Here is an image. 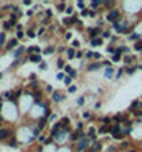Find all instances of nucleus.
<instances>
[{
    "mask_svg": "<svg viewBox=\"0 0 142 152\" xmlns=\"http://www.w3.org/2000/svg\"><path fill=\"white\" fill-rule=\"evenodd\" d=\"M110 136L113 138V139H117V141H121L123 138V133H121V125H113L112 126V130H110Z\"/></svg>",
    "mask_w": 142,
    "mask_h": 152,
    "instance_id": "nucleus-1",
    "label": "nucleus"
},
{
    "mask_svg": "<svg viewBox=\"0 0 142 152\" xmlns=\"http://www.w3.org/2000/svg\"><path fill=\"white\" fill-rule=\"evenodd\" d=\"M90 138H81L80 139V141L78 143H77V152H85V149H88V147H90Z\"/></svg>",
    "mask_w": 142,
    "mask_h": 152,
    "instance_id": "nucleus-2",
    "label": "nucleus"
},
{
    "mask_svg": "<svg viewBox=\"0 0 142 152\" xmlns=\"http://www.w3.org/2000/svg\"><path fill=\"white\" fill-rule=\"evenodd\" d=\"M118 19H120V10L112 8L109 13H107V21H110L112 24H113V22H117Z\"/></svg>",
    "mask_w": 142,
    "mask_h": 152,
    "instance_id": "nucleus-3",
    "label": "nucleus"
},
{
    "mask_svg": "<svg viewBox=\"0 0 142 152\" xmlns=\"http://www.w3.org/2000/svg\"><path fill=\"white\" fill-rule=\"evenodd\" d=\"M88 34H90V40H94V39H97L99 34H102V30H101V27H91V29H88Z\"/></svg>",
    "mask_w": 142,
    "mask_h": 152,
    "instance_id": "nucleus-4",
    "label": "nucleus"
},
{
    "mask_svg": "<svg viewBox=\"0 0 142 152\" xmlns=\"http://www.w3.org/2000/svg\"><path fill=\"white\" fill-rule=\"evenodd\" d=\"M134 59H136V58H134V56H131V54H125V56H123V63L128 66V64H133V63H134Z\"/></svg>",
    "mask_w": 142,
    "mask_h": 152,
    "instance_id": "nucleus-5",
    "label": "nucleus"
},
{
    "mask_svg": "<svg viewBox=\"0 0 142 152\" xmlns=\"http://www.w3.org/2000/svg\"><path fill=\"white\" fill-rule=\"evenodd\" d=\"M101 67H102V63H93V64L88 66V71L93 72V71H97V69H101Z\"/></svg>",
    "mask_w": 142,
    "mask_h": 152,
    "instance_id": "nucleus-6",
    "label": "nucleus"
},
{
    "mask_svg": "<svg viewBox=\"0 0 142 152\" xmlns=\"http://www.w3.org/2000/svg\"><path fill=\"white\" fill-rule=\"evenodd\" d=\"M110 130H112L110 125H102V126L97 130V133H99V135H104V133H110Z\"/></svg>",
    "mask_w": 142,
    "mask_h": 152,
    "instance_id": "nucleus-7",
    "label": "nucleus"
},
{
    "mask_svg": "<svg viewBox=\"0 0 142 152\" xmlns=\"http://www.w3.org/2000/svg\"><path fill=\"white\" fill-rule=\"evenodd\" d=\"M101 149H102V144H101L99 141H96L93 146H91V149H90V152H99Z\"/></svg>",
    "mask_w": 142,
    "mask_h": 152,
    "instance_id": "nucleus-8",
    "label": "nucleus"
},
{
    "mask_svg": "<svg viewBox=\"0 0 142 152\" xmlns=\"http://www.w3.org/2000/svg\"><path fill=\"white\" fill-rule=\"evenodd\" d=\"M137 107H140V101H139V99H136V101H133V102H131L129 112H136V109H137Z\"/></svg>",
    "mask_w": 142,
    "mask_h": 152,
    "instance_id": "nucleus-9",
    "label": "nucleus"
},
{
    "mask_svg": "<svg viewBox=\"0 0 142 152\" xmlns=\"http://www.w3.org/2000/svg\"><path fill=\"white\" fill-rule=\"evenodd\" d=\"M90 7H91V8H93V11H94V10H97L99 7H104V2H91V3H90Z\"/></svg>",
    "mask_w": 142,
    "mask_h": 152,
    "instance_id": "nucleus-10",
    "label": "nucleus"
},
{
    "mask_svg": "<svg viewBox=\"0 0 142 152\" xmlns=\"http://www.w3.org/2000/svg\"><path fill=\"white\" fill-rule=\"evenodd\" d=\"M128 39H129V40H134V42H139V40H142V39H140V34H137V32H133V34L129 35Z\"/></svg>",
    "mask_w": 142,
    "mask_h": 152,
    "instance_id": "nucleus-11",
    "label": "nucleus"
},
{
    "mask_svg": "<svg viewBox=\"0 0 142 152\" xmlns=\"http://www.w3.org/2000/svg\"><path fill=\"white\" fill-rule=\"evenodd\" d=\"M29 61H32V63H40V61H42V56H40V54H31Z\"/></svg>",
    "mask_w": 142,
    "mask_h": 152,
    "instance_id": "nucleus-12",
    "label": "nucleus"
},
{
    "mask_svg": "<svg viewBox=\"0 0 142 152\" xmlns=\"http://www.w3.org/2000/svg\"><path fill=\"white\" fill-rule=\"evenodd\" d=\"M123 58H121V53L120 51H117L113 56H112V63H118V61H121Z\"/></svg>",
    "mask_w": 142,
    "mask_h": 152,
    "instance_id": "nucleus-13",
    "label": "nucleus"
},
{
    "mask_svg": "<svg viewBox=\"0 0 142 152\" xmlns=\"http://www.w3.org/2000/svg\"><path fill=\"white\" fill-rule=\"evenodd\" d=\"M64 71H66V72H67V74H69L70 77H75V75H77V72H75L72 67H70V66H66V67H64Z\"/></svg>",
    "mask_w": 142,
    "mask_h": 152,
    "instance_id": "nucleus-14",
    "label": "nucleus"
},
{
    "mask_svg": "<svg viewBox=\"0 0 142 152\" xmlns=\"http://www.w3.org/2000/svg\"><path fill=\"white\" fill-rule=\"evenodd\" d=\"M125 71H126V74H128V75H133L134 72L137 71V66H131V67H126Z\"/></svg>",
    "mask_w": 142,
    "mask_h": 152,
    "instance_id": "nucleus-15",
    "label": "nucleus"
},
{
    "mask_svg": "<svg viewBox=\"0 0 142 152\" xmlns=\"http://www.w3.org/2000/svg\"><path fill=\"white\" fill-rule=\"evenodd\" d=\"M118 51H120L121 54L125 53V54H128V51H129V46H126V45H120L118 46Z\"/></svg>",
    "mask_w": 142,
    "mask_h": 152,
    "instance_id": "nucleus-16",
    "label": "nucleus"
},
{
    "mask_svg": "<svg viewBox=\"0 0 142 152\" xmlns=\"http://www.w3.org/2000/svg\"><path fill=\"white\" fill-rule=\"evenodd\" d=\"M105 77H107V78H112V77H113V69H112V67H107V69H105V74H104Z\"/></svg>",
    "mask_w": 142,
    "mask_h": 152,
    "instance_id": "nucleus-17",
    "label": "nucleus"
},
{
    "mask_svg": "<svg viewBox=\"0 0 142 152\" xmlns=\"http://www.w3.org/2000/svg\"><path fill=\"white\" fill-rule=\"evenodd\" d=\"M91 45H93V46H101V45H102V39H94V40H91Z\"/></svg>",
    "mask_w": 142,
    "mask_h": 152,
    "instance_id": "nucleus-18",
    "label": "nucleus"
},
{
    "mask_svg": "<svg viewBox=\"0 0 142 152\" xmlns=\"http://www.w3.org/2000/svg\"><path fill=\"white\" fill-rule=\"evenodd\" d=\"M64 98L59 93H53V101H56V102H59V101H62Z\"/></svg>",
    "mask_w": 142,
    "mask_h": 152,
    "instance_id": "nucleus-19",
    "label": "nucleus"
},
{
    "mask_svg": "<svg viewBox=\"0 0 142 152\" xmlns=\"http://www.w3.org/2000/svg\"><path fill=\"white\" fill-rule=\"evenodd\" d=\"M8 135H10V131H8V130H0V139H5Z\"/></svg>",
    "mask_w": 142,
    "mask_h": 152,
    "instance_id": "nucleus-20",
    "label": "nucleus"
},
{
    "mask_svg": "<svg viewBox=\"0 0 142 152\" xmlns=\"http://www.w3.org/2000/svg\"><path fill=\"white\" fill-rule=\"evenodd\" d=\"M134 50H136V51H142V40L136 42V45H134Z\"/></svg>",
    "mask_w": 142,
    "mask_h": 152,
    "instance_id": "nucleus-21",
    "label": "nucleus"
},
{
    "mask_svg": "<svg viewBox=\"0 0 142 152\" xmlns=\"http://www.w3.org/2000/svg\"><path fill=\"white\" fill-rule=\"evenodd\" d=\"M101 122H102V123H104V125H110V122H112V119H110V117H102V119H101Z\"/></svg>",
    "mask_w": 142,
    "mask_h": 152,
    "instance_id": "nucleus-22",
    "label": "nucleus"
},
{
    "mask_svg": "<svg viewBox=\"0 0 142 152\" xmlns=\"http://www.w3.org/2000/svg\"><path fill=\"white\" fill-rule=\"evenodd\" d=\"M101 35H102V39H110V37H112V34L109 32V30H104V32L101 34Z\"/></svg>",
    "mask_w": 142,
    "mask_h": 152,
    "instance_id": "nucleus-23",
    "label": "nucleus"
},
{
    "mask_svg": "<svg viewBox=\"0 0 142 152\" xmlns=\"http://www.w3.org/2000/svg\"><path fill=\"white\" fill-rule=\"evenodd\" d=\"M67 56H69L70 59H72V58L75 56V51H74V48H69V50H67Z\"/></svg>",
    "mask_w": 142,
    "mask_h": 152,
    "instance_id": "nucleus-24",
    "label": "nucleus"
},
{
    "mask_svg": "<svg viewBox=\"0 0 142 152\" xmlns=\"http://www.w3.org/2000/svg\"><path fill=\"white\" fill-rule=\"evenodd\" d=\"M123 72H125V67H121V69H118V71H117V75H115V78H120V77L123 75Z\"/></svg>",
    "mask_w": 142,
    "mask_h": 152,
    "instance_id": "nucleus-25",
    "label": "nucleus"
},
{
    "mask_svg": "<svg viewBox=\"0 0 142 152\" xmlns=\"http://www.w3.org/2000/svg\"><path fill=\"white\" fill-rule=\"evenodd\" d=\"M107 51H109V53H112V54H115V53L118 51V48H115V46H109V48H107Z\"/></svg>",
    "mask_w": 142,
    "mask_h": 152,
    "instance_id": "nucleus-26",
    "label": "nucleus"
},
{
    "mask_svg": "<svg viewBox=\"0 0 142 152\" xmlns=\"http://www.w3.org/2000/svg\"><path fill=\"white\" fill-rule=\"evenodd\" d=\"M62 22L66 24V26H69V24H72V18H64V19H62Z\"/></svg>",
    "mask_w": 142,
    "mask_h": 152,
    "instance_id": "nucleus-27",
    "label": "nucleus"
},
{
    "mask_svg": "<svg viewBox=\"0 0 142 152\" xmlns=\"http://www.w3.org/2000/svg\"><path fill=\"white\" fill-rule=\"evenodd\" d=\"M58 10H59V11H64V10H67L66 3H59V5H58Z\"/></svg>",
    "mask_w": 142,
    "mask_h": 152,
    "instance_id": "nucleus-28",
    "label": "nucleus"
},
{
    "mask_svg": "<svg viewBox=\"0 0 142 152\" xmlns=\"http://www.w3.org/2000/svg\"><path fill=\"white\" fill-rule=\"evenodd\" d=\"M18 43V39H15V40H11L10 42V45H8V48H10V50H11V48H15V45Z\"/></svg>",
    "mask_w": 142,
    "mask_h": 152,
    "instance_id": "nucleus-29",
    "label": "nucleus"
},
{
    "mask_svg": "<svg viewBox=\"0 0 142 152\" xmlns=\"http://www.w3.org/2000/svg\"><path fill=\"white\" fill-rule=\"evenodd\" d=\"M15 22H16V16H11V18H10V22H8V26H13Z\"/></svg>",
    "mask_w": 142,
    "mask_h": 152,
    "instance_id": "nucleus-30",
    "label": "nucleus"
},
{
    "mask_svg": "<svg viewBox=\"0 0 142 152\" xmlns=\"http://www.w3.org/2000/svg\"><path fill=\"white\" fill-rule=\"evenodd\" d=\"M53 51H54V48H53V46H48V48L45 50V53H46V54H51Z\"/></svg>",
    "mask_w": 142,
    "mask_h": 152,
    "instance_id": "nucleus-31",
    "label": "nucleus"
},
{
    "mask_svg": "<svg viewBox=\"0 0 142 152\" xmlns=\"http://www.w3.org/2000/svg\"><path fill=\"white\" fill-rule=\"evenodd\" d=\"M45 122H46V119H42V120H40V123H38V130L45 126Z\"/></svg>",
    "mask_w": 142,
    "mask_h": 152,
    "instance_id": "nucleus-32",
    "label": "nucleus"
},
{
    "mask_svg": "<svg viewBox=\"0 0 142 152\" xmlns=\"http://www.w3.org/2000/svg\"><path fill=\"white\" fill-rule=\"evenodd\" d=\"M90 15H91L90 10H83V11H81V16H90Z\"/></svg>",
    "mask_w": 142,
    "mask_h": 152,
    "instance_id": "nucleus-33",
    "label": "nucleus"
},
{
    "mask_svg": "<svg viewBox=\"0 0 142 152\" xmlns=\"http://www.w3.org/2000/svg\"><path fill=\"white\" fill-rule=\"evenodd\" d=\"M29 51H31V53H38L40 50H38L37 46H32V48H29Z\"/></svg>",
    "mask_w": 142,
    "mask_h": 152,
    "instance_id": "nucleus-34",
    "label": "nucleus"
},
{
    "mask_svg": "<svg viewBox=\"0 0 142 152\" xmlns=\"http://www.w3.org/2000/svg\"><path fill=\"white\" fill-rule=\"evenodd\" d=\"M94 54H96V53H93V51H88V53H86V58H88V59H91V58H94Z\"/></svg>",
    "mask_w": 142,
    "mask_h": 152,
    "instance_id": "nucleus-35",
    "label": "nucleus"
},
{
    "mask_svg": "<svg viewBox=\"0 0 142 152\" xmlns=\"http://www.w3.org/2000/svg\"><path fill=\"white\" fill-rule=\"evenodd\" d=\"M121 147H123V149L129 147V143H128V141H121Z\"/></svg>",
    "mask_w": 142,
    "mask_h": 152,
    "instance_id": "nucleus-36",
    "label": "nucleus"
},
{
    "mask_svg": "<svg viewBox=\"0 0 142 152\" xmlns=\"http://www.w3.org/2000/svg\"><path fill=\"white\" fill-rule=\"evenodd\" d=\"M58 67H66V66H64V61H62V59H58Z\"/></svg>",
    "mask_w": 142,
    "mask_h": 152,
    "instance_id": "nucleus-37",
    "label": "nucleus"
},
{
    "mask_svg": "<svg viewBox=\"0 0 142 152\" xmlns=\"http://www.w3.org/2000/svg\"><path fill=\"white\" fill-rule=\"evenodd\" d=\"M72 46H74V48L80 46V42H78V40H74V42H72Z\"/></svg>",
    "mask_w": 142,
    "mask_h": 152,
    "instance_id": "nucleus-38",
    "label": "nucleus"
},
{
    "mask_svg": "<svg viewBox=\"0 0 142 152\" xmlns=\"http://www.w3.org/2000/svg\"><path fill=\"white\" fill-rule=\"evenodd\" d=\"M113 2H104V7H113Z\"/></svg>",
    "mask_w": 142,
    "mask_h": 152,
    "instance_id": "nucleus-39",
    "label": "nucleus"
},
{
    "mask_svg": "<svg viewBox=\"0 0 142 152\" xmlns=\"http://www.w3.org/2000/svg\"><path fill=\"white\" fill-rule=\"evenodd\" d=\"M134 114H136V115H137V117H142V109L139 107V111H136Z\"/></svg>",
    "mask_w": 142,
    "mask_h": 152,
    "instance_id": "nucleus-40",
    "label": "nucleus"
},
{
    "mask_svg": "<svg viewBox=\"0 0 142 152\" xmlns=\"http://www.w3.org/2000/svg\"><path fill=\"white\" fill-rule=\"evenodd\" d=\"M83 102H85V99H83V98H78V101H77V104H78V106H81Z\"/></svg>",
    "mask_w": 142,
    "mask_h": 152,
    "instance_id": "nucleus-41",
    "label": "nucleus"
},
{
    "mask_svg": "<svg viewBox=\"0 0 142 152\" xmlns=\"http://www.w3.org/2000/svg\"><path fill=\"white\" fill-rule=\"evenodd\" d=\"M66 11H67V15H72V13H74V8H70V7H67V10H66Z\"/></svg>",
    "mask_w": 142,
    "mask_h": 152,
    "instance_id": "nucleus-42",
    "label": "nucleus"
},
{
    "mask_svg": "<svg viewBox=\"0 0 142 152\" xmlns=\"http://www.w3.org/2000/svg\"><path fill=\"white\" fill-rule=\"evenodd\" d=\"M102 66H105V67H110V61H104Z\"/></svg>",
    "mask_w": 142,
    "mask_h": 152,
    "instance_id": "nucleus-43",
    "label": "nucleus"
},
{
    "mask_svg": "<svg viewBox=\"0 0 142 152\" xmlns=\"http://www.w3.org/2000/svg\"><path fill=\"white\" fill-rule=\"evenodd\" d=\"M58 78H59V80H64V78H66V77H64V74L61 72V74H58Z\"/></svg>",
    "mask_w": 142,
    "mask_h": 152,
    "instance_id": "nucleus-44",
    "label": "nucleus"
},
{
    "mask_svg": "<svg viewBox=\"0 0 142 152\" xmlns=\"http://www.w3.org/2000/svg\"><path fill=\"white\" fill-rule=\"evenodd\" d=\"M83 117H85V119H91V114H90V112H85Z\"/></svg>",
    "mask_w": 142,
    "mask_h": 152,
    "instance_id": "nucleus-45",
    "label": "nucleus"
},
{
    "mask_svg": "<svg viewBox=\"0 0 142 152\" xmlns=\"http://www.w3.org/2000/svg\"><path fill=\"white\" fill-rule=\"evenodd\" d=\"M74 91H77V87H70L69 88V93H74Z\"/></svg>",
    "mask_w": 142,
    "mask_h": 152,
    "instance_id": "nucleus-46",
    "label": "nucleus"
},
{
    "mask_svg": "<svg viewBox=\"0 0 142 152\" xmlns=\"http://www.w3.org/2000/svg\"><path fill=\"white\" fill-rule=\"evenodd\" d=\"M3 40H5V35H3V34H0V43H3Z\"/></svg>",
    "mask_w": 142,
    "mask_h": 152,
    "instance_id": "nucleus-47",
    "label": "nucleus"
},
{
    "mask_svg": "<svg viewBox=\"0 0 142 152\" xmlns=\"http://www.w3.org/2000/svg\"><path fill=\"white\" fill-rule=\"evenodd\" d=\"M118 147H113V146H112V147H109V152H115Z\"/></svg>",
    "mask_w": 142,
    "mask_h": 152,
    "instance_id": "nucleus-48",
    "label": "nucleus"
},
{
    "mask_svg": "<svg viewBox=\"0 0 142 152\" xmlns=\"http://www.w3.org/2000/svg\"><path fill=\"white\" fill-rule=\"evenodd\" d=\"M77 5H78V8H83V7H85V3H83V2H78Z\"/></svg>",
    "mask_w": 142,
    "mask_h": 152,
    "instance_id": "nucleus-49",
    "label": "nucleus"
},
{
    "mask_svg": "<svg viewBox=\"0 0 142 152\" xmlns=\"http://www.w3.org/2000/svg\"><path fill=\"white\" fill-rule=\"evenodd\" d=\"M64 82H66V83L69 85V83H70V77H66V78H64Z\"/></svg>",
    "mask_w": 142,
    "mask_h": 152,
    "instance_id": "nucleus-50",
    "label": "nucleus"
},
{
    "mask_svg": "<svg viewBox=\"0 0 142 152\" xmlns=\"http://www.w3.org/2000/svg\"><path fill=\"white\" fill-rule=\"evenodd\" d=\"M128 152H136V149H129V150H128Z\"/></svg>",
    "mask_w": 142,
    "mask_h": 152,
    "instance_id": "nucleus-51",
    "label": "nucleus"
},
{
    "mask_svg": "<svg viewBox=\"0 0 142 152\" xmlns=\"http://www.w3.org/2000/svg\"><path fill=\"white\" fill-rule=\"evenodd\" d=\"M140 109H142V101H140Z\"/></svg>",
    "mask_w": 142,
    "mask_h": 152,
    "instance_id": "nucleus-52",
    "label": "nucleus"
}]
</instances>
